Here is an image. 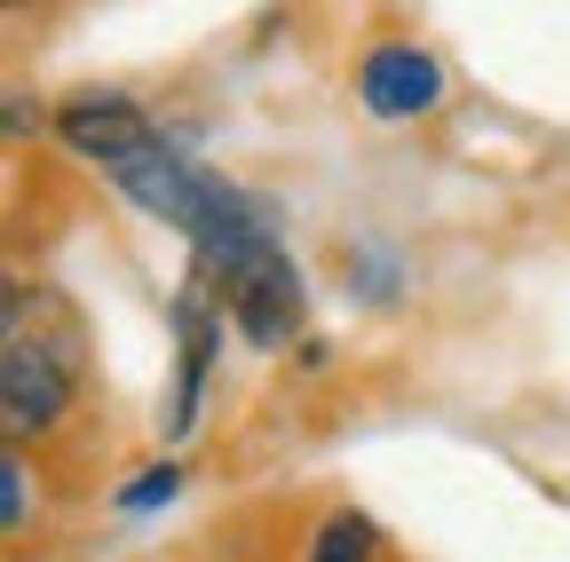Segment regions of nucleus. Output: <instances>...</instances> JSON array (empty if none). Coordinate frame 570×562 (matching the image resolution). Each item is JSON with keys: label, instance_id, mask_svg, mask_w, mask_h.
Wrapping results in <instances>:
<instances>
[{"label": "nucleus", "instance_id": "obj_1", "mask_svg": "<svg viewBox=\"0 0 570 562\" xmlns=\"http://www.w3.org/2000/svg\"><path fill=\"white\" fill-rule=\"evenodd\" d=\"M80 317H71L48 286L24 302H9V341H0V428L9 444L48 436L71 412V388H80Z\"/></svg>", "mask_w": 570, "mask_h": 562}, {"label": "nucleus", "instance_id": "obj_2", "mask_svg": "<svg viewBox=\"0 0 570 562\" xmlns=\"http://www.w3.org/2000/svg\"><path fill=\"white\" fill-rule=\"evenodd\" d=\"M206 286L223 294V317L238 325L246 348H285V341L302 333L309 294H302V269H294V254H285L277 238L254 246V254H238L223 277H206Z\"/></svg>", "mask_w": 570, "mask_h": 562}, {"label": "nucleus", "instance_id": "obj_3", "mask_svg": "<svg viewBox=\"0 0 570 562\" xmlns=\"http://www.w3.org/2000/svg\"><path fill=\"white\" fill-rule=\"evenodd\" d=\"M48 127H56L63 151H80V159H96V167H111V175L159 144L151 111H142L135 96H119V88H80V96H63V103L48 111Z\"/></svg>", "mask_w": 570, "mask_h": 562}, {"label": "nucleus", "instance_id": "obj_4", "mask_svg": "<svg viewBox=\"0 0 570 562\" xmlns=\"http://www.w3.org/2000/svg\"><path fill=\"white\" fill-rule=\"evenodd\" d=\"M356 103L373 119H420V111L444 103V63L428 48H412V40H381L356 63Z\"/></svg>", "mask_w": 570, "mask_h": 562}, {"label": "nucleus", "instance_id": "obj_5", "mask_svg": "<svg viewBox=\"0 0 570 562\" xmlns=\"http://www.w3.org/2000/svg\"><path fill=\"white\" fill-rule=\"evenodd\" d=\"M230 317L206 302V286H190L175 302V341H183V365H175V388H167V436H183L190 420H198V396H206V365H214V348H223Z\"/></svg>", "mask_w": 570, "mask_h": 562}, {"label": "nucleus", "instance_id": "obj_6", "mask_svg": "<svg viewBox=\"0 0 570 562\" xmlns=\"http://www.w3.org/2000/svg\"><path fill=\"white\" fill-rule=\"evenodd\" d=\"M373 546H381L373 515H356V507H333V515H325V531L309 539V562H373Z\"/></svg>", "mask_w": 570, "mask_h": 562}, {"label": "nucleus", "instance_id": "obj_7", "mask_svg": "<svg viewBox=\"0 0 570 562\" xmlns=\"http://www.w3.org/2000/svg\"><path fill=\"white\" fill-rule=\"evenodd\" d=\"M175 491H183V467H175V460H151L135 483H119V515H151V507L175 500Z\"/></svg>", "mask_w": 570, "mask_h": 562}, {"label": "nucleus", "instance_id": "obj_8", "mask_svg": "<svg viewBox=\"0 0 570 562\" xmlns=\"http://www.w3.org/2000/svg\"><path fill=\"white\" fill-rule=\"evenodd\" d=\"M32 523V483H24V460L9 452L0 460V531H24Z\"/></svg>", "mask_w": 570, "mask_h": 562}, {"label": "nucleus", "instance_id": "obj_9", "mask_svg": "<svg viewBox=\"0 0 570 562\" xmlns=\"http://www.w3.org/2000/svg\"><path fill=\"white\" fill-rule=\"evenodd\" d=\"M389 277H396V269H389V262H381L373 246H348V294L365 286V302H389V294H396Z\"/></svg>", "mask_w": 570, "mask_h": 562}, {"label": "nucleus", "instance_id": "obj_10", "mask_svg": "<svg viewBox=\"0 0 570 562\" xmlns=\"http://www.w3.org/2000/svg\"><path fill=\"white\" fill-rule=\"evenodd\" d=\"M9 9H24V0H9Z\"/></svg>", "mask_w": 570, "mask_h": 562}]
</instances>
